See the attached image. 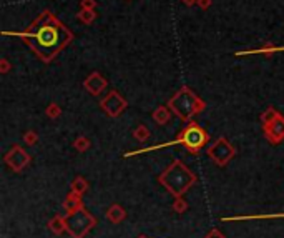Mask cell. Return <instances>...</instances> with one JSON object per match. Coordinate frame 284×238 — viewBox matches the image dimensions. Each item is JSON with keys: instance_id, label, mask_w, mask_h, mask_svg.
Segmentation results:
<instances>
[{"instance_id": "28", "label": "cell", "mask_w": 284, "mask_h": 238, "mask_svg": "<svg viewBox=\"0 0 284 238\" xmlns=\"http://www.w3.org/2000/svg\"><path fill=\"white\" fill-rule=\"evenodd\" d=\"M126 2H130V0H126Z\"/></svg>"}, {"instance_id": "24", "label": "cell", "mask_w": 284, "mask_h": 238, "mask_svg": "<svg viewBox=\"0 0 284 238\" xmlns=\"http://www.w3.org/2000/svg\"><path fill=\"white\" fill-rule=\"evenodd\" d=\"M173 208L176 210L178 213H181V212H185L186 208H188V205H186V202H183L180 197H178V200L174 202V205H173Z\"/></svg>"}, {"instance_id": "26", "label": "cell", "mask_w": 284, "mask_h": 238, "mask_svg": "<svg viewBox=\"0 0 284 238\" xmlns=\"http://www.w3.org/2000/svg\"><path fill=\"white\" fill-rule=\"evenodd\" d=\"M206 238H224L223 235H221V233L220 232H218V230H213V232L211 233H209V235L208 237H206Z\"/></svg>"}, {"instance_id": "19", "label": "cell", "mask_w": 284, "mask_h": 238, "mask_svg": "<svg viewBox=\"0 0 284 238\" xmlns=\"http://www.w3.org/2000/svg\"><path fill=\"white\" fill-rule=\"evenodd\" d=\"M45 114H47V117H48V119L55 120V119H58V117L62 115V108L58 107L57 103H50L48 107H47Z\"/></svg>"}, {"instance_id": "16", "label": "cell", "mask_w": 284, "mask_h": 238, "mask_svg": "<svg viewBox=\"0 0 284 238\" xmlns=\"http://www.w3.org/2000/svg\"><path fill=\"white\" fill-rule=\"evenodd\" d=\"M87 188H88V183L83 177H77L75 180L72 182V192H77L81 195Z\"/></svg>"}, {"instance_id": "25", "label": "cell", "mask_w": 284, "mask_h": 238, "mask_svg": "<svg viewBox=\"0 0 284 238\" xmlns=\"http://www.w3.org/2000/svg\"><path fill=\"white\" fill-rule=\"evenodd\" d=\"M198 7H200L201 10H208L209 7L213 5V0H198V3H196Z\"/></svg>"}, {"instance_id": "2", "label": "cell", "mask_w": 284, "mask_h": 238, "mask_svg": "<svg viewBox=\"0 0 284 238\" xmlns=\"http://www.w3.org/2000/svg\"><path fill=\"white\" fill-rule=\"evenodd\" d=\"M208 142H209L208 132H206L203 127H200V125L194 122V120H191V122L186 123V127L183 128L180 134H178L176 140H173V142L163 143V145H155V147H150V148H142V150H138V152H130V153H126L125 157L145 153V152L158 150V148H165V147H171V145H183L186 150L189 152V153H198V152H200Z\"/></svg>"}, {"instance_id": "17", "label": "cell", "mask_w": 284, "mask_h": 238, "mask_svg": "<svg viewBox=\"0 0 284 238\" xmlns=\"http://www.w3.org/2000/svg\"><path fill=\"white\" fill-rule=\"evenodd\" d=\"M50 228H52L53 233H62L63 230H67V225H65V218H53L52 221H50Z\"/></svg>"}, {"instance_id": "15", "label": "cell", "mask_w": 284, "mask_h": 238, "mask_svg": "<svg viewBox=\"0 0 284 238\" xmlns=\"http://www.w3.org/2000/svg\"><path fill=\"white\" fill-rule=\"evenodd\" d=\"M148 136H150V130H148V127L146 125H143V123H140L137 128L133 130V138L137 140V142L140 143H143V142H146L148 140Z\"/></svg>"}, {"instance_id": "8", "label": "cell", "mask_w": 284, "mask_h": 238, "mask_svg": "<svg viewBox=\"0 0 284 238\" xmlns=\"http://www.w3.org/2000/svg\"><path fill=\"white\" fill-rule=\"evenodd\" d=\"M3 160H5V163L14 171H22L30 163V155L20 145H14L5 153V158Z\"/></svg>"}, {"instance_id": "22", "label": "cell", "mask_w": 284, "mask_h": 238, "mask_svg": "<svg viewBox=\"0 0 284 238\" xmlns=\"http://www.w3.org/2000/svg\"><path fill=\"white\" fill-rule=\"evenodd\" d=\"M96 5H98V2H96V0H80V9L95 10Z\"/></svg>"}, {"instance_id": "13", "label": "cell", "mask_w": 284, "mask_h": 238, "mask_svg": "<svg viewBox=\"0 0 284 238\" xmlns=\"http://www.w3.org/2000/svg\"><path fill=\"white\" fill-rule=\"evenodd\" d=\"M107 217L110 218L113 223H118V221H122L123 218L126 217V213H125V210H123L120 205H111L110 210L107 212Z\"/></svg>"}, {"instance_id": "7", "label": "cell", "mask_w": 284, "mask_h": 238, "mask_svg": "<svg viewBox=\"0 0 284 238\" xmlns=\"http://www.w3.org/2000/svg\"><path fill=\"white\" fill-rule=\"evenodd\" d=\"M100 107H102V110L108 117H111V119H116V117H118L128 107V102H126V99L120 92L111 90V92L107 93V97H105V99H102V102H100Z\"/></svg>"}, {"instance_id": "3", "label": "cell", "mask_w": 284, "mask_h": 238, "mask_svg": "<svg viewBox=\"0 0 284 238\" xmlns=\"http://www.w3.org/2000/svg\"><path fill=\"white\" fill-rule=\"evenodd\" d=\"M158 182L161 183L171 195L181 197V195L188 192L193 187V183L196 182V175H194L181 160H173V162L163 170V173H159Z\"/></svg>"}, {"instance_id": "6", "label": "cell", "mask_w": 284, "mask_h": 238, "mask_svg": "<svg viewBox=\"0 0 284 238\" xmlns=\"http://www.w3.org/2000/svg\"><path fill=\"white\" fill-rule=\"evenodd\" d=\"M208 157L220 167H224L229 163V160L236 155V148L229 143V140H226L224 136H220L211 147H208L206 150Z\"/></svg>"}, {"instance_id": "23", "label": "cell", "mask_w": 284, "mask_h": 238, "mask_svg": "<svg viewBox=\"0 0 284 238\" xmlns=\"http://www.w3.org/2000/svg\"><path fill=\"white\" fill-rule=\"evenodd\" d=\"M12 68L10 62L7 58H0V73H9Z\"/></svg>"}, {"instance_id": "18", "label": "cell", "mask_w": 284, "mask_h": 238, "mask_svg": "<svg viewBox=\"0 0 284 238\" xmlns=\"http://www.w3.org/2000/svg\"><path fill=\"white\" fill-rule=\"evenodd\" d=\"M73 147H75L79 152H87L88 148L92 147V143L87 136H79V138L75 140V143H73Z\"/></svg>"}, {"instance_id": "21", "label": "cell", "mask_w": 284, "mask_h": 238, "mask_svg": "<svg viewBox=\"0 0 284 238\" xmlns=\"http://www.w3.org/2000/svg\"><path fill=\"white\" fill-rule=\"evenodd\" d=\"M23 142H25L29 147L35 145V143L38 142V135H37V132H33V130L25 132V134H23Z\"/></svg>"}, {"instance_id": "14", "label": "cell", "mask_w": 284, "mask_h": 238, "mask_svg": "<svg viewBox=\"0 0 284 238\" xmlns=\"http://www.w3.org/2000/svg\"><path fill=\"white\" fill-rule=\"evenodd\" d=\"M77 18L85 23V25H90L96 20V12L95 10H85V9H80V12L77 14Z\"/></svg>"}, {"instance_id": "5", "label": "cell", "mask_w": 284, "mask_h": 238, "mask_svg": "<svg viewBox=\"0 0 284 238\" xmlns=\"http://www.w3.org/2000/svg\"><path fill=\"white\" fill-rule=\"evenodd\" d=\"M95 218H93L83 206H80L79 210H75L73 213H68L65 218V225H67L68 233L73 238H83L90 232L92 227H95Z\"/></svg>"}, {"instance_id": "27", "label": "cell", "mask_w": 284, "mask_h": 238, "mask_svg": "<svg viewBox=\"0 0 284 238\" xmlns=\"http://www.w3.org/2000/svg\"><path fill=\"white\" fill-rule=\"evenodd\" d=\"M181 2H183V5H186V7H193L198 3V0H181Z\"/></svg>"}, {"instance_id": "4", "label": "cell", "mask_w": 284, "mask_h": 238, "mask_svg": "<svg viewBox=\"0 0 284 238\" xmlns=\"http://www.w3.org/2000/svg\"><path fill=\"white\" fill-rule=\"evenodd\" d=\"M170 107V110L178 117L183 122H191L194 115L201 114L206 108L205 100L200 95H196L189 87H181L176 93H173V97L166 103Z\"/></svg>"}, {"instance_id": "9", "label": "cell", "mask_w": 284, "mask_h": 238, "mask_svg": "<svg viewBox=\"0 0 284 238\" xmlns=\"http://www.w3.org/2000/svg\"><path fill=\"white\" fill-rule=\"evenodd\" d=\"M263 132L264 136L268 138V142H271L273 145L281 143L284 140V117L279 114L269 123H263Z\"/></svg>"}, {"instance_id": "12", "label": "cell", "mask_w": 284, "mask_h": 238, "mask_svg": "<svg viewBox=\"0 0 284 238\" xmlns=\"http://www.w3.org/2000/svg\"><path fill=\"white\" fill-rule=\"evenodd\" d=\"M63 206L67 208V213H73L75 210H79L81 206V198H80V193L77 192H72L68 195L67 198H65L63 202Z\"/></svg>"}, {"instance_id": "1", "label": "cell", "mask_w": 284, "mask_h": 238, "mask_svg": "<svg viewBox=\"0 0 284 238\" xmlns=\"http://www.w3.org/2000/svg\"><path fill=\"white\" fill-rule=\"evenodd\" d=\"M2 35L20 38L44 64L55 60L58 53L73 42V32L48 9L42 10L22 32L5 30Z\"/></svg>"}, {"instance_id": "11", "label": "cell", "mask_w": 284, "mask_h": 238, "mask_svg": "<svg viewBox=\"0 0 284 238\" xmlns=\"http://www.w3.org/2000/svg\"><path fill=\"white\" fill-rule=\"evenodd\" d=\"M151 117H153L155 123L166 125L171 120V110H170L168 105H159L157 110H155L153 114H151Z\"/></svg>"}, {"instance_id": "10", "label": "cell", "mask_w": 284, "mask_h": 238, "mask_svg": "<svg viewBox=\"0 0 284 238\" xmlns=\"http://www.w3.org/2000/svg\"><path fill=\"white\" fill-rule=\"evenodd\" d=\"M107 85H108V80L105 79L100 72H93L83 80L85 90L88 93H92V95H100V93L107 88Z\"/></svg>"}, {"instance_id": "20", "label": "cell", "mask_w": 284, "mask_h": 238, "mask_svg": "<svg viewBox=\"0 0 284 238\" xmlns=\"http://www.w3.org/2000/svg\"><path fill=\"white\" fill-rule=\"evenodd\" d=\"M278 115H279V112L276 110L274 107H269V108H268V110L261 115V122H263V123H269L271 120H274Z\"/></svg>"}]
</instances>
